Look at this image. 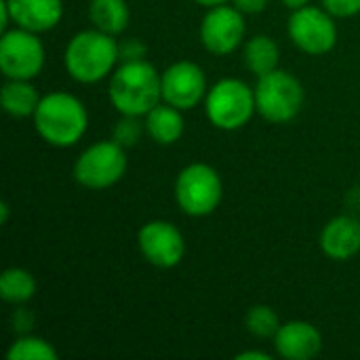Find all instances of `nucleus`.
Returning a JSON list of instances; mask_svg holds the SVG:
<instances>
[{"instance_id": "obj_1", "label": "nucleus", "mask_w": 360, "mask_h": 360, "mask_svg": "<svg viewBox=\"0 0 360 360\" xmlns=\"http://www.w3.org/2000/svg\"><path fill=\"white\" fill-rule=\"evenodd\" d=\"M110 101L122 116H146L162 101V74L141 59L122 61L110 78Z\"/></svg>"}, {"instance_id": "obj_2", "label": "nucleus", "mask_w": 360, "mask_h": 360, "mask_svg": "<svg viewBox=\"0 0 360 360\" xmlns=\"http://www.w3.org/2000/svg\"><path fill=\"white\" fill-rule=\"evenodd\" d=\"M34 127L46 143L70 148L84 137L89 114L78 97L65 91H53L40 99L34 112Z\"/></svg>"}, {"instance_id": "obj_3", "label": "nucleus", "mask_w": 360, "mask_h": 360, "mask_svg": "<svg viewBox=\"0 0 360 360\" xmlns=\"http://www.w3.org/2000/svg\"><path fill=\"white\" fill-rule=\"evenodd\" d=\"M120 61L118 42L114 36L93 27L78 32L65 46L63 63L68 74L82 84H93L103 80L116 70Z\"/></svg>"}, {"instance_id": "obj_4", "label": "nucleus", "mask_w": 360, "mask_h": 360, "mask_svg": "<svg viewBox=\"0 0 360 360\" xmlns=\"http://www.w3.org/2000/svg\"><path fill=\"white\" fill-rule=\"evenodd\" d=\"M304 99V86L293 74L276 68L270 74L257 76L255 105L262 118H266L272 124L291 122L302 112Z\"/></svg>"}, {"instance_id": "obj_5", "label": "nucleus", "mask_w": 360, "mask_h": 360, "mask_svg": "<svg viewBox=\"0 0 360 360\" xmlns=\"http://www.w3.org/2000/svg\"><path fill=\"white\" fill-rule=\"evenodd\" d=\"M205 110L213 127L221 131L243 129L257 112L255 91L238 78H224L209 89Z\"/></svg>"}, {"instance_id": "obj_6", "label": "nucleus", "mask_w": 360, "mask_h": 360, "mask_svg": "<svg viewBox=\"0 0 360 360\" xmlns=\"http://www.w3.org/2000/svg\"><path fill=\"white\" fill-rule=\"evenodd\" d=\"M224 196V184L219 173L205 162L188 165L179 171L175 181V200L179 209L190 217L211 215Z\"/></svg>"}, {"instance_id": "obj_7", "label": "nucleus", "mask_w": 360, "mask_h": 360, "mask_svg": "<svg viewBox=\"0 0 360 360\" xmlns=\"http://www.w3.org/2000/svg\"><path fill=\"white\" fill-rule=\"evenodd\" d=\"M127 173V154L114 139L89 146L74 165V179L89 190H105Z\"/></svg>"}, {"instance_id": "obj_8", "label": "nucleus", "mask_w": 360, "mask_h": 360, "mask_svg": "<svg viewBox=\"0 0 360 360\" xmlns=\"http://www.w3.org/2000/svg\"><path fill=\"white\" fill-rule=\"evenodd\" d=\"M44 46L36 32L15 27L0 38V72L6 80H32L42 72Z\"/></svg>"}, {"instance_id": "obj_9", "label": "nucleus", "mask_w": 360, "mask_h": 360, "mask_svg": "<svg viewBox=\"0 0 360 360\" xmlns=\"http://www.w3.org/2000/svg\"><path fill=\"white\" fill-rule=\"evenodd\" d=\"M289 38L308 55H325L338 42V25L327 8L302 6L289 17Z\"/></svg>"}, {"instance_id": "obj_10", "label": "nucleus", "mask_w": 360, "mask_h": 360, "mask_svg": "<svg viewBox=\"0 0 360 360\" xmlns=\"http://www.w3.org/2000/svg\"><path fill=\"white\" fill-rule=\"evenodd\" d=\"M245 13L234 4L211 6L200 23V42L213 55H230L245 38Z\"/></svg>"}, {"instance_id": "obj_11", "label": "nucleus", "mask_w": 360, "mask_h": 360, "mask_svg": "<svg viewBox=\"0 0 360 360\" xmlns=\"http://www.w3.org/2000/svg\"><path fill=\"white\" fill-rule=\"evenodd\" d=\"M141 255L156 268H175L186 255V238L177 226L165 219H154L141 226L137 234Z\"/></svg>"}, {"instance_id": "obj_12", "label": "nucleus", "mask_w": 360, "mask_h": 360, "mask_svg": "<svg viewBox=\"0 0 360 360\" xmlns=\"http://www.w3.org/2000/svg\"><path fill=\"white\" fill-rule=\"evenodd\" d=\"M207 93V76L194 61H177L162 72V101L181 112L196 108Z\"/></svg>"}, {"instance_id": "obj_13", "label": "nucleus", "mask_w": 360, "mask_h": 360, "mask_svg": "<svg viewBox=\"0 0 360 360\" xmlns=\"http://www.w3.org/2000/svg\"><path fill=\"white\" fill-rule=\"evenodd\" d=\"M274 348L281 359L310 360L321 354L323 338L314 325L306 321H289L281 325L274 335Z\"/></svg>"}, {"instance_id": "obj_14", "label": "nucleus", "mask_w": 360, "mask_h": 360, "mask_svg": "<svg viewBox=\"0 0 360 360\" xmlns=\"http://www.w3.org/2000/svg\"><path fill=\"white\" fill-rule=\"evenodd\" d=\"M321 249L327 257L348 262L360 251V219L354 215H338L321 232Z\"/></svg>"}, {"instance_id": "obj_15", "label": "nucleus", "mask_w": 360, "mask_h": 360, "mask_svg": "<svg viewBox=\"0 0 360 360\" xmlns=\"http://www.w3.org/2000/svg\"><path fill=\"white\" fill-rule=\"evenodd\" d=\"M6 4L17 27L36 34L53 30L63 17L61 0H6Z\"/></svg>"}, {"instance_id": "obj_16", "label": "nucleus", "mask_w": 360, "mask_h": 360, "mask_svg": "<svg viewBox=\"0 0 360 360\" xmlns=\"http://www.w3.org/2000/svg\"><path fill=\"white\" fill-rule=\"evenodd\" d=\"M186 131V122L181 116V110L160 101L156 108H152L146 114V133L160 146H171L181 139Z\"/></svg>"}, {"instance_id": "obj_17", "label": "nucleus", "mask_w": 360, "mask_h": 360, "mask_svg": "<svg viewBox=\"0 0 360 360\" xmlns=\"http://www.w3.org/2000/svg\"><path fill=\"white\" fill-rule=\"evenodd\" d=\"M40 95L30 80H6L0 91V105L13 118H27L34 116Z\"/></svg>"}, {"instance_id": "obj_18", "label": "nucleus", "mask_w": 360, "mask_h": 360, "mask_svg": "<svg viewBox=\"0 0 360 360\" xmlns=\"http://www.w3.org/2000/svg\"><path fill=\"white\" fill-rule=\"evenodd\" d=\"M89 17H91L93 27L110 36H118L127 30L131 11H129L127 0H91Z\"/></svg>"}, {"instance_id": "obj_19", "label": "nucleus", "mask_w": 360, "mask_h": 360, "mask_svg": "<svg viewBox=\"0 0 360 360\" xmlns=\"http://www.w3.org/2000/svg\"><path fill=\"white\" fill-rule=\"evenodd\" d=\"M278 59H281V51H278V44L274 42V38H270L266 34H257L247 40L245 65L255 76H264V74H270L272 70H276Z\"/></svg>"}, {"instance_id": "obj_20", "label": "nucleus", "mask_w": 360, "mask_h": 360, "mask_svg": "<svg viewBox=\"0 0 360 360\" xmlns=\"http://www.w3.org/2000/svg\"><path fill=\"white\" fill-rule=\"evenodd\" d=\"M36 295V278L23 268H8L0 276V297L6 304L21 306Z\"/></svg>"}, {"instance_id": "obj_21", "label": "nucleus", "mask_w": 360, "mask_h": 360, "mask_svg": "<svg viewBox=\"0 0 360 360\" xmlns=\"http://www.w3.org/2000/svg\"><path fill=\"white\" fill-rule=\"evenodd\" d=\"M8 360H57L59 354L53 348V344H49L42 338L36 335H21L19 340H15L6 352Z\"/></svg>"}, {"instance_id": "obj_22", "label": "nucleus", "mask_w": 360, "mask_h": 360, "mask_svg": "<svg viewBox=\"0 0 360 360\" xmlns=\"http://www.w3.org/2000/svg\"><path fill=\"white\" fill-rule=\"evenodd\" d=\"M245 325H247V331L259 340H268V338H274L281 329V321H278V314L270 308V306H253L249 312H247V319H245Z\"/></svg>"}, {"instance_id": "obj_23", "label": "nucleus", "mask_w": 360, "mask_h": 360, "mask_svg": "<svg viewBox=\"0 0 360 360\" xmlns=\"http://www.w3.org/2000/svg\"><path fill=\"white\" fill-rule=\"evenodd\" d=\"M143 131H146V122H139V116H122V120L116 122L112 131V139L122 148H131L139 143Z\"/></svg>"}, {"instance_id": "obj_24", "label": "nucleus", "mask_w": 360, "mask_h": 360, "mask_svg": "<svg viewBox=\"0 0 360 360\" xmlns=\"http://www.w3.org/2000/svg\"><path fill=\"white\" fill-rule=\"evenodd\" d=\"M118 51H120V61H141L146 59L148 46L137 38H129L118 44Z\"/></svg>"}, {"instance_id": "obj_25", "label": "nucleus", "mask_w": 360, "mask_h": 360, "mask_svg": "<svg viewBox=\"0 0 360 360\" xmlns=\"http://www.w3.org/2000/svg\"><path fill=\"white\" fill-rule=\"evenodd\" d=\"M323 6L333 17H352L360 13V0H323Z\"/></svg>"}, {"instance_id": "obj_26", "label": "nucleus", "mask_w": 360, "mask_h": 360, "mask_svg": "<svg viewBox=\"0 0 360 360\" xmlns=\"http://www.w3.org/2000/svg\"><path fill=\"white\" fill-rule=\"evenodd\" d=\"M11 321H13V329H15L17 333H21V335H27L30 329L34 327V314H32L30 310H25V308L17 310V312L13 314Z\"/></svg>"}, {"instance_id": "obj_27", "label": "nucleus", "mask_w": 360, "mask_h": 360, "mask_svg": "<svg viewBox=\"0 0 360 360\" xmlns=\"http://www.w3.org/2000/svg\"><path fill=\"white\" fill-rule=\"evenodd\" d=\"M232 4L247 15H257L268 6V0H232Z\"/></svg>"}, {"instance_id": "obj_28", "label": "nucleus", "mask_w": 360, "mask_h": 360, "mask_svg": "<svg viewBox=\"0 0 360 360\" xmlns=\"http://www.w3.org/2000/svg\"><path fill=\"white\" fill-rule=\"evenodd\" d=\"M8 21H13V19H11L8 4H6V0H0V30H2V32H6Z\"/></svg>"}, {"instance_id": "obj_29", "label": "nucleus", "mask_w": 360, "mask_h": 360, "mask_svg": "<svg viewBox=\"0 0 360 360\" xmlns=\"http://www.w3.org/2000/svg\"><path fill=\"white\" fill-rule=\"evenodd\" d=\"M238 360H270V356L266 352H257V350H247V352H240Z\"/></svg>"}, {"instance_id": "obj_30", "label": "nucleus", "mask_w": 360, "mask_h": 360, "mask_svg": "<svg viewBox=\"0 0 360 360\" xmlns=\"http://www.w3.org/2000/svg\"><path fill=\"white\" fill-rule=\"evenodd\" d=\"M283 4H285L287 8H291V11H297V8L306 6L308 0H283Z\"/></svg>"}, {"instance_id": "obj_31", "label": "nucleus", "mask_w": 360, "mask_h": 360, "mask_svg": "<svg viewBox=\"0 0 360 360\" xmlns=\"http://www.w3.org/2000/svg\"><path fill=\"white\" fill-rule=\"evenodd\" d=\"M194 2H198L200 6H219V4H226L228 0H194Z\"/></svg>"}, {"instance_id": "obj_32", "label": "nucleus", "mask_w": 360, "mask_h": 360, "mask_svg": "<svg viewBox=\"0 0 360 360\" xmlns=\"http://www.w3.org/2000/svg\"><path fill=\"white\" fill-rule=\"evenodd\" d=\"M6 219H8V205L2 202L0 205V224H6Z\"/></svg>"}]
</instances>
